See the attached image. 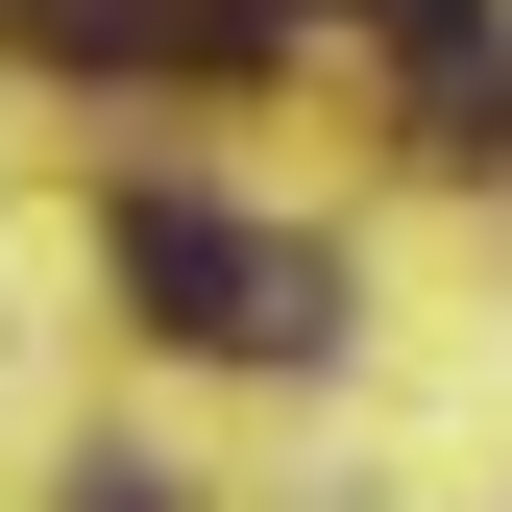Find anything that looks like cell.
Returning a JSON list of instances; mask_svg holds the SVG:
<instances>
[{
  "mask_svg": "<svg viewBox=\"0 0 512 512\" xmlns=\"http://www.w3.org/2000/svg\"><path fill=\"white\" fill-rule=\"evenodd\" d=\"M98 269L147 293L171 342H220V366H317V342H342V269H317V244H269V220H220V196H122Z\"/></svg>",
  "mask_w": 512,
  "mask_h": 512,
  "instance_id": "obj_1",
  "label": "cell"
},
{
  "mask_svg": "<svg viewBox=\"0 0 512 512\" xmlns=\"http://www.w3.org/2000/svg\"><path fill=\"white\" fill-rule=\"evenodd\" d=\"M25 49H74V74H122V49H171V74H244V0H0Z\"/></svg>",
  "mask_w": 512,
  "mask_h": 512,
  "instance_id": "obj_2",
  "label": "cell"
},
{
  "mask_svg": "<svg viewBox=\"0 0 512 512\" xmlns=\"http://www.w3.org/2000/svg\"><path fill=\"white\" fill-rule=\"evenodd\" d=\"M415 147H464V171L512 147V49H488V25H464V49H415Z\"/></svg>",
  "mask_w": 512,
  "mask_h": 512,
  "instance_id": "obj_3",
  "label": "cell"
},
{
  "mask_svg": "<svg viewBox=\"0 0 512 512\" xmlns=\"http://www.w3.org/2000/svg\"><path fill=\"white\" fill-rule=\"evenodd\" d=\"M342 25H391V49H464V25H488V0H342Z\"/></svg>",
  "mask_w": 512,
  "mask_h": 512,
  "instance_id": "obj_4",
  "label": "cell"
},
{
  "mask_svg": "<svg viewBox=\"0 0 512 512\" xmlns=\"http://www.w3.org/2000/svg\"><path fill=\"white\" fill-rule=\"evenodd\" d=\"M74 512H171V488H147V464H74Z\"/></svg>",
  "mask_w": 512,
  "mask_h": 512,
  "instance_id": "obj_5",
  "label": "cell"
}]
</instances>
